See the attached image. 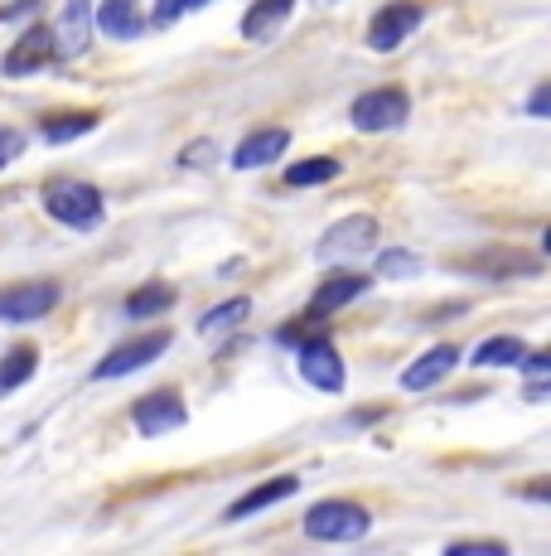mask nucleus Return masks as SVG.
<instances>
[{
	"label": "nucleus",
	"instance_id": "obj_1",
	"mask_svg": "<svg viewBox=\"0 0 551 556\" xmlns=\"http://www.w3.org/2000/svg\"><path fill=\"white\" fill-rule=\"evenodd\" d=\"M44 213L73 232H98L107 223V199L88 179H49L44 185Z\"/></svg>",
	"mask_w": 551,
	"mask_h": 556
},
{
	"label": "nucleus",
	"instance_id": "obj_2",
	"mask_svg": "<svg viewBox=\"0 0 551 556\" xmlns=\"http://www.w3.org/2000/svg\"><path fill=\"white\" fill-rule=\"evenodd\" d=\"M373 528V513L363 504H348V498H324L305 513V538L315 542H358Z\"/></svg>",
	"mask_w": 551,
	"mask_h": 556
},
{
	"label": "nucleus",
	"instance_id": "obj_3",
	"mask_svg": "<svg viewBox=\"0 0 551 556\" xmlns=\"http://www.w3.org/2000/svg\"><path fill=\"white\" fill-rule=\"evenodd\" d=\"M373 242H377V218H373V213H348V218H338L334 228L320 232V242H315V256H320L324 266H338V262H354V256H363Z\"/></svg>",
	"mask_w": 551,
	"mask_h": 556
},
{
	"label": "nucleus",
	"instance_id": "obj_4",
	"mask_svg": "<svg viewBox=\"0 0 551 556\" xmlns=\"http://www.w3.org/2000/svg\"><path fill=\"white\" fill-rule=\"evenodd\" d=\"M407 116H411V98L401 88H373V92H363V98L348 106L354 131H368V136L397 131V126H407Z\"/></svg>",
	"mask_w": 551,
	"mask_h": 556
},
{
	"label": "nucleus",
	"instance_id": "obj_5",
	"mask_svg": "<svg viewBox=\"0 0 551 556\" xmlns=\"http://www.w3.org/2000/svg\"><path fill=\"white\" fill-rule=\"evenodd\" d=\"M165 349H169V329H145V334H131L126 344H116L112 354L92 368V378L112 382V378H126V372H141V368H151Z\"/></svg>",
	"mask_w": 551,
	"mask_h": 556
},
{
	"label": "nucleus",
	"instance_id": "obj_6",
	"mask_svg": "<svg viewBox=\"0 0 551 556\" xmlns=\"http://www.w3.org/2000/svg\"><path fill=\"white\" fill-rule=\"evenodd\" d=\"M421 20H426V5H421V0H392V5H383L373 20H368V49H377V53L401 49L421 29Z\"/></svg>",
	"mask_w": 551,
	"mask_h": 556
},
{
	"label": "nucleus",
	"instance_id": "obj_7",
	"mask_svg": "<svg viewBox=\"0 0 551 556\" xmlns=\"http://www.w3.org/2000/svg\"><path fill=\"white\" fill-rule=\"evenodd\" d=\"M295 363H300V378L310 382V388H320V392H344V358H338V349H334V339L330 334H310V339H300V349H295Z\"/></svg>",
	"mask_w": 551,
	"mask_h": 556
},
{
	"label": "nucleus",
	"instance_id": "obj_8",
	"mask_svg": "<svg viewBox=\"0 0 551 556\" xmlns=\"http://www.w3.org/2000/svg\"><path fill=\"white\" fill-rule=\"evenodd\" d=\"M184 421H189V412H184V397H179L175 388L145 392V397H136V406H131V426L145 435V441H161V435L179 431Z\"/></svg>",
	"mask_w": 551,
	"mask_h": 556
},
{
	"label": "nucleus",
	"instance_id": "obj_9",
	"mask_svg": "<svg viewBox=\"0 0 551 556\" xmlns=\"http://www.w3.org/2000/svg\"><path fill=\"white\" fill-rule=\"evenodd\" d=\"M59 281H20L0 291V325H35L59 305Z\"/></svg>",
	"mask_w": 551,
	"mask_h": 556
},
{
	"label": "nucleus",
	"instance_id": "obj_10",
	"mask_svg": "<svg viewBox=\"0 0 551 556\" xmlns=\"http://www.w3.org/2000/svg\"><path fill=\"white\" fill-rule=\"evenodd\" d=\"M54 59H59V49H54L49 25H29L25 35L10 45L5 59H0V73H5V78H29V73H44Z\"/></svg>",
	"mask_w": 551,
	"mask_h": 556
},
{
	"label": "nucleus",
	"instance_id": "obj_11",
	"mask_svg": "<svg viewBox=\"0 0 551 556\" xmlns=\"http://www.w3.org/2000/svg\"><path fill=\"white\" fill-rule=\"evenodd\" d=\"M92 5H98V0H63L59 20L49 25L59 59H82V53H88V45H92Z\"/></svg>",
	"mask_w": 551,
	"mask_h": 556
},
{
	"label": "nucleus",
	"instance_id": "obj_12",
	"mask_svg": "<svg viewBox=\"0 0 551 556\" xmlns=\"http://www.w3.org/2000/svg\"><path fill=\"white\" fill-rule=\"evenodd\" d=\"M285 151H291V131H285V126H257V131H247L238 141L232 169H261V165H271V160H281Z\"/></svg>",
	"mask_w": 551,
	"mask_h": 556
},
{
	"label": "nucleus",
	"instance_id": "obj_13",
	"mask_svg": "<svg viewBox=\"0 0 551 556\" xmlns=\"http://www.w3.org/2000/svg\"><path fill=\"white\" fill-rule=\"evenodd\" d=\"M368 286H373V276H363V271H334V276H324V281L315 286V295H310V315H334V309L354 305L358 295H368Z\"/></svg>",
	"mask_w": 551,
	"mask_h": 556
},
{
	"label": "nucleus",
	"instance_id": "obj_14",
	"mask_svg": "<svg viewBox=\"0 0 551 556\" xmlns=\"http://www.w3.org/2000/svg\"><path fill=\"white\" fill-rule=\"evenodd\" d=\"M454 363H460V349H454V344H436V349H426V354H421L407 372H401V388H407V392H431L436 382L450 378Z\"/></svg>",
	"mask_w": 551,
	"mask_h": 556
},
{
	"label": "nucleus",
	"instance_id": "obj_15",
	"mask_svg": "<svg viewBox=\"0 0 551 556\" xmlns=\"http://www.w3.org/2000/svg\"><path fill=\"white\" fill-rule=\"evenodd\" d=\"M291 494H300V479H295V475H276V479H267V484L247 489L238 504L222 508V522H242V518H252V513H261V508L281 504V498H291Z\"/></svg>",
	"mask_w": 551,
	"mask_h": 556
},
{
	"label": "nucleus",
	"instance_id": "obj_16",
	"mask_svg": "<svg viewBox=\"0 0 551 556\" xmlns=\"http://www.w3.org/2000/svg\"><path fill=\"white\" fill-rule=\"evenodd\" d=\"M92 25L107 39H116V45H126V39H136L145 29V20L136 0H102V5H92Z\"/></svg>",
	"mask_w": 551,
	"mask_h": 556
},
{
	"label": "nucleus",
	"instance_id": "obj_17",
	"mask_svg": "<svg viewBox=\"0 0 551 556\" xmlns=\"http://www.w3.org/2000/svg\"><path fill=\"white\" fill-rule=\"evenodd\" d=\"M464 276H533L537 266V256H523V252H513V248H494V252H484V256H464V262H454Z\"/></svg>",
	"mask_w": 551,
	"mask_h": 556
},
{
	"label": "nucleus",
	"instance_id": "obj_18",
	"mask_svg": "<svg viewBox=\"0 0 551 556\" xmlns=\"http://www.w3.org/2000/svg\"><path fill=\"white\" fill-rule=\"evenodd\" d=\"M295 15V0H252L247 15H242V39L261 45V39L281 35V25Z\"/></svg>",
	"mask_w": 551,
	"mask_h": 556
},
{
	"label": "nucleus",
	"instance_id": "obj_19",
	"mask_svg": "<svg viewBox=\"0 0 551 556\" xmlns=\"http://www.w3.org/2000/svg\"><path fill=\"white\" fill-rule=\"evenodd\" d=\"M98 122H102L98 112H49L44 122H39V136H44L49 146H68V141H78V136L98 131Z\"/></svg>",
	"mask_w": 551,
	"mask_h": 556
},
{
	"label": "nucleus",
	"instance_id": "obj_20",
	"mask_svg": "<svg viewBox=\"0 0 551 556\" xmlns=\"http://www.w3.org/2000/svg\"><path fill=\"white\" fill-rule=\"evenodd\" d=\"M35 368H39V349L35 344H15V349H5V358H0V397L5 392H20L29 378H35Z\"/></svg>",
	"mask_w": 551,
	"mask_h": 556
},
{
	"label": "nucleus",
	"instance_id": "obj_21",
	"mask_svg": "<svg viewBox=\"0 0 551 556\" xmlns=\"http://www.w3.org/2000/svg\"><path fill=\"white\" fill-rule=\"evenodd\" d=\"M247 315H252V301H247V295H232V301H222V305H214V309H204V319H198V334H208V339L232 334V329H238Z\"/></svg>",
	"mask_w": 551,
	"mask_h": 556
},
{
	"label": "nucleus",
	"instance_id": "obj_22",
	"mask_svg": "<svg viewBox=\"0 0 551 556\" xmlns=\"http://www.w3.org/2000/svg\"><path fill=\"white\" fill-rule=\"evenodd\" d=\"M523 354H527V344L517 334H494L474 349V368H517Z\"/></svg>",
	"mask_w": 551,
	"mask_h": 556
},
{
	"label": "nucleus",
	"instance_id": "obj_23",
	"mask_svg": "<svg viewBox=\"0 0 551 556\" xmlns=\"http://www.w3.org/2000/svg\"><path fill=\"white\" fill-rule=\"evenodd\" d=\"M175 305V286L165 281H145L136 295H126V319H155Z\"/></svg>",
	"mask_w": 551,
	"mask_h": 556
},
{
	"label": "nucleus",
	"instance_id": "obj_24",
	"mask_svg": "<svg viewBox=\"0 0 551 556\" xmlns=\"http://www.w3.org/2000/svg\"><path fill=\"white\" fill-rule=\"evenodd\" d=\"M334 175H338V160L334 155H305V160H295V165L285 169V185H291V189H310V185H330Z\"/></svg>",
	"mask_w": 551,
	"mask_h": 556
},
{
	"label": "nucleus",
	"instance_id": "obj_25",
	"mask_svg": "<svg viewBox=\"0 0 551 556\" xmlns=\"http://www.w3.org/2000/svg\"><path fill=\"white\" fill-rule=\"evenodd\" d=\"M421 271V256H411V252H383L377 256V276H383V281H411V276Z\"/></svg>",
	"mask_w": 551,
	"mask_h": 556
},
{
	"label": "nucleus",
	"instance_id": "obj_26",
	"mask_svg": "<svg viewBox=\"0 0 551 556\" xmlns=\"http://www.w3.org/2000/svg\"><path fill=\"white\" fill-rule=\"evenodd\" d=\"M218 160V141H189L179 151V169H208Z\"/></svg>",
	"mask_w": 551,
	"mask_h": 556
},
{
	"label": "nucleus",
	"instance_id": "obj_27",
	"mask_svg": "<svg viewBox=\"0 0 551 556\" xmlns=\"http://www.w3.org/2000/svg\"><path fill=\"white\" fill-rule=\"evenodd\" d=\"M445 556H508V547L503 542H450V547H445Z\"/></svg>",
	"mask_w": 551,
	"mask_h": 556
},
{
	"label": "nucleus",
	"instance_id": "obj_28",
	"mask_svg": "<svg viewBox=\"0 0 551 556\" xmlns=\"http://www.w3.org/2000/svg\"><path fill=\"white\" fill-rule=\"evenodd\" d=\"M20 151H25V136L20 131H10V126H0V169L10 165V160H15Z\"/></svg>",
	"mask_w": 551,
	"mask_h": 556
},
{
	"label": "nucleus",
	"instance_id": "obj_29",
	"mask_svg": "<svg viewBox=\"0 0 551 556\" xmlns=\"http://www.w3.org/2000/svg\"><path fill=\"white\" fill-rule=\"evenodd\" d=\"M517 368H523L527 378H547V372H551V354H547V349H537V354H523V358H517Z\"/></svg>",
	"mask_w": 551,
	"mask_h": 556
},
{
	"label": "nucleus",
	"instance_id": "obj_30",
	"mask_svg": "<svg viewBox=\"0 0 551 556\" xmlns=\"http://www.w3.org/2000/svg\"><path fill=\"white\" fill-rule=\"evenodd\" d=\"M44 0H10V5H0V25H10V20H25L29 10H39Z\"/></svg>",
	"mask_w": 551,
	"mask_h": 556
},
{
	"label": "nucleus",
	"instance_id": "obj_31",
	"mask_svg": "<svg viewBox=\"0 0 551 556\" xmlns=\"http://www.w3.org/2000/svg\"><path fill=\"white\" fill-rule=\"evenodd\" d=\"M527 112H533V116H547L551 112V88H547V83H542V88H533V102H527Z\"/></svg>",
	"mask_w": 551,
	"mask_h": 556
},
{
	"label": "nucleus",
	"instance_id": "obj_32",
	"mask_svg": "<svg viewBox=\"0 0 551 556\" xmlns=\"http://www.w3.org/2000/svg\"><path fill=\"white\" fill-rule=\"evenodd\" d=\"M368 421H377V412H354L348 416V426H368Z\"/></svg>",
	"mask_w": 551,
	"mask_h": 556
},
{
	"label": "nucleus",
	"instance_id": "obj_33",
	"mask_svg": "<svg viewBox=\"0 0 551 556\" xmlns=\"http://www.w3.org/2000/svg\"><path fill=\"white\" fill-rule=\"evenodd\" d=\"M194 5H208V0H184V10H194Z\"/></svg>",
	"mask_w": 551,
	"mask_h": 556
},
{
	"label": "nucleus",
	"instance_id": "obj_34",
	"mask_svg": "<svg viewBox=\"0 0 551 556\" xmlns=\"http://www.w3.org/2000/svg\"><path fill=\"white\" fill-rule=\"evenodd\" d=\"M315 5H334V0H315Z\"/></svg>",
	"mask_w": 551,
	"mask_h": 556
}]
</instances>
